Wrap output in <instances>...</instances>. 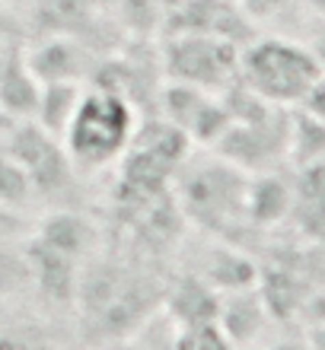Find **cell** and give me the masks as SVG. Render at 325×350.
<instances>
[{
    "instance_id": "cell-1",
    "label": "cell",
    "mask_w": 325,
    "mask_h": 350,
    "mask_svg": "<svg viewBox=\"0 0 325 350\" xmlns=\"http://www.w3.org/2000/svg\"><path fill=\"white\" fill-rule=\"evenodd\" d=\"M138 137V109L115 86H83L61 134V147L77 172H99L128 157Z\"/></svg>"
},
{
    "instance_id": "cell-2",
    "label": "cell",
    "mask_w": 325,
    "mask_h": 350,
    "mask_svg": "<svg viewBox=\"0 0 325 350\" xmlns=\"http://www.w3.org/2000/svg\"><path fill=\"white\" fill-rule=\"evenodd\" d=\"M319 77L316 55L290 36H255L239 48V86L274 109H300Z\"/></svg>"
},
{
    "instance_id": "cell-3",
    "label": "cell",
    "mask_w": 325,
    "mask_h": 350,
    "mask_svg": "<svg viewBox=\"0 0 325 350\" xmlns=\"http://www.w3.org/2000/svg\"><path fill=\"white\" fill-rule=\"evenodd\" d=\"M163 67L172 83L226 92L239 83V45L217 36L176 32L163 48Z\"/></svg>"
},
{
    "instance_id": "cell-4",
    "label": "cell",
    "mask_w": 325,
    "mask_h": 350,
    "mask_svg": "<svg viewBox=\"0 0 325 350\" xmlns=\"http://www.w3.org/2000/svg\"><path fill=\"white\" fill-rule=\"evenodd\" d=\"M246 188H249V175L230 166L217 153L211 163H205L201 169H192L182 178L188 217L198 220L205 230L220 232L246 220Z\"/></svg>"
},
{
    "instance_id": "cell-5",
    "label": "cell",
    "mask_w": 325,
    "mask_h": 350,
    "mask_svg": "<svg viewBox=\"0 0 325 350\" xmlns=\"http://www.w3.org/2000/svg\"><path fill=\"white\" fill-rule=\"evenodd\" d=\"M7 153L16 159L23 172L29 175L32 182V191L38 194H51V198H61V194L70 188V182L77 178L74 163L67 159L61 140L51 137L48 131H42L32 121V124H23L19 121L13 128V137L3 144Z\"/></svg>"
},
{
    "instance_id": "cell-6",
    "label": "cell",
    "mask_w": 325,
    "mask_h": 350,
    "mask_svg": "<svg viewBox=\"0 0 325 350\" xmlns=\"http://www.w3.org/2000/svg\"><path fill=\"white\" fill-rule=\"evenodd\" d=\"M307 239H325V163L294 169L290 175V217Z\"/></svg>"
},
{
    "instance_id": "cell-7",
    "label": "cell",
    "mask_w": 325,
    "mask_h": 350,
    "mask_svg": "<svg viewBox=\"0 0 325 350\" xmlns=\"http://www.w3.org/2000/svg\"><path fill=\"white\" fill-rule=\"evenodd\" d=\"M290 217V175L281 169L249 175V188H246V223L271 230Z\"/></svg>"
},
{
    "instance_id": "cell-8",
    "label": "cell",
    "mask_w": 325,
    "mask_h": 350,
    "mask_svg": "<svg viewBox=\"0 0 325 350\" xmlns=\"http://www.w3.org/2000/svg\"><path fill=\"white\" fill-rule=\"evenodd\" d=\"M271 319H274V315H271L261 290H255V286L226 293V299H223V306H220L223 334H226L236 347H246V344L259 341Z\"/></svg>"
},
{
    "instance_id": "cell-9",
    "label": "cell",
    "mask_w": 325,
    "mask_h": 350,
    "mask_svg": "<svg viewBox=\"0 0 325 350\" xmlns=\"http://www.w3.org/2000/svg\"><path fill=\"white\" fill-rule=\"evenodd\" d=\"M32 239L42 242L45 249L61 252V255H67V258L83 261L86 255L93 252V245H96L99 236H96L93 223L86 220L83 213L55 211L51 217H45V220H38L36 226H32Z\"/></svg>"
},
{
    "instance_id": "cell-10",
    "label": "cell",
    "mask_w": 325,
    "mask_h": 350,
    "mask_svg": "<svg viewBox=\"0 0 325 350\" xmlns=\"http://www.w3.org/2000/svg\"><path fill=\"white\" fill-rule=\"evenodd\" d=\"M26 57L29 70L36 77L38 83H80L83 80V55H80V48L70 45V42H45V45L32 48Z\"/></svg>"
},
{
    "instance_id": "cell-11",
    "label": "cell",
    "mask_w": 325,
    "mask_h": 350,
    "mask_svg": "<svg viewBox=\"0 0 325 350\" xmlns=\"http://www.w3.org/2000/svg\"><path fill=\"white\" fill-rule=\"evenodd\" d=\"M325 163V124L303 109H290L287 121V166L303 169Z\"/></svg>"
},
{
    "instance_id": "cell-12",
    "label": "cell",
    "mask_w": 325,
    "mask_h": 350,
    "mask_svg": "<svg viewBox=\"0 0 325 350\" xmlns=\"http://www.w3.org/2000/svg\"><path fill=\"white\" fill-rule=\"evenodd\" d=\"M26 286H32L26 239L23 242H0V299L23 293Z\"/></svg>"
},
{
    "instance_id": "cell-13",
    "label": "cell",
    "mask_w": 325,
    "mask_h": 350,
    "mask_svg": "<svg viewBox=\"0 0 325 350\" xmlns=\"http://www.w3.org/2000/svg\"><path fill=\"white\" fill-rule=\"evenodd\" d=\"M294 3L300 0H239V10L249 16L252 26H259V23H274V19L287 16Z\"/></svg>"
},
{
    "instance_id": "cell-14",
    "label": "cell",
    "mask_w": 325,
    "mask_h": 350,
    "mask_svg": "<svg viewBox=\"0 0 325 350\" xmlns=\"http://www.w3.org/2000/svg\"><path fill=\"white\" fill-rule=\"evenodd\" d=\"M32 226H36V223L29 220L23 211L0 204V242H23V239H29V236H32Z\"/></svg>"
},
{
    "instance_id": "cell-15",
    "label": "cell",
    "mask_w": 325,
    "mask_h": 350,
    "mask_svg": "<svg viewBox=\"0 0 325 350\" xmlns=\"http://www.w3.org/2000/svg\"><path fill=\"white\" fill-rule=\"evenodd\" d=\"M303 111H309L313 118H319L325 124V74L319 77V83L309 90V96L303 99V105H300Z\"/></svg>"
},
{
    "instance_id": "cell-16",
    "label": "cell",
    "mask_w": 325,
    "mask_h": 350,
    "mask_svg": "<svg viewBox=\"0 0 325 350\" xmlns=\"http://www.w3.org/2000/svg\"><path fill=\"white\" fill-rule=\"evenodd\" d=\"M307 48L316 55V61H319V67H322V74H325V23L319 26V32L313 36V42H307Z\"/></svg>"
},
{
    "instance_id": "cell-17",
    "label": "cell",
    "mask_w": 325,
    "mask_h": 350,
    "mask_svg": "<svg viewBox=\"0 0 325 350\" xmlns=\"http://www.w3.org/2000/svg\"><path fill=\"white\" fill-rule=\"evenodd\" d=\"M268 350H309L307 344H290V341H284V344H271Z\"/></svg>"
}]
</instances>
